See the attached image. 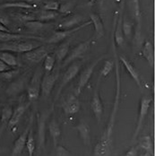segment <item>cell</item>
<instances>
[{"label": "cell", "instance_id": "cell-4", "mask_svg": "<svg viewBox=\"0 0 155 156\" xmlns=\"http://www.w3.org/2000/svg\"><path fill=\"white\" fill-rule=\"evenodd\" d=\"M93 41V39H90L86 41H83L80 44H78L76 47L73 48V50L70 52V54L68 56H66V58L64 59V64L63 66H65L71 63L75 62L78 58H81L84 56V54L89 50V48L91 47V44Z\"/></svg>", "mask_w": 155, "mask_h": 156}, {"label": "cell", "instance_id": "cell-34", "mask_svg": "<svg viewBox=\"0 0 155 156\" xmlns=\"http://www.w3.org/2000/svg\"><path fill=\"white\" fill-rule=\"evenodd\" d=\"M114 66H115L114 61H112V60H106V61L104 62V64H103L101 69H100V78L106 77L109 73L112 71Z\"/></svg>", "mask_w": 155, "mask_h": 156}, {"label": "cell", "instance_id": "cell-29", "mask_svg": "<svg viewBox=\"0 0 155 156\" xmlns=\"http://www.w3.org/2000/svg\"><path fill=\"white\" fill-rule=\"evenodd\" d=\"M69 47H70L69 41H65L58 48L56 51V56H57V60L58 62H61L66 58L68 51H69Z\"/></svg>", "mask_w": 155, "mask_h": 156}, {"label": "cell", "instance_id": "cell-14", "mask_svg": "<svg viewBox=\"0 0 155 156\" xmlns=\"http://www.w3.org/2000/svg\"><path fill=\"white\" fill-rule=\"evenodd\" d=\"M36 40V41H43L42 38L39 36H32V35H23L18 33H12V32H3L0 31V41L2 42H11V41H18L21 40Z\"/></svg>", "mask_w": 155, "mask_h": 156}, {"label": "cell", "instance_id": "cell-30", "mask_svg": "<svg viewBox=\"0 0 155 156\" xmlns=\"http://www.w3.org/2000/svg\"><path fill=\"white\" fill-rule=\"evenodd\" d=\"M26 149L28 151V154L29 156H33L34 153H35V148H36V142H35V138L33 136V132H32V127L31 128L28 137H27V141H26Z\"/></svg>", "mask_w": 155, "mask_h": 156}, {"label": "cell", "instance_id": "cell-10", "mask_svg": "<svg viewBox=\"0 0 155 156\" xmlns=\"http://www.w3.org/2000/svg\"><path fill=\"white\" fill-rule=\"evenodd\" d=\"M90 24H92V22H91V21H89V22H87V23H83V24H81V25H79V26L74 27V28H72V29L56 31V32H54V33L52 34V36L47 41V43H49V44L58 43V42L64 41L65 38L71 36V35H72L73 33H75L76 31H79V30H81V29H83V28H84V27L90 25Z\"/></svg>", "mask_w": 155, "mask_h": 156}, {"label": "cell", "instance_id": "cell-5", "mask_svg": "<svg viewBox=\"0 0 155 156\" xmlns=\"http://www.w3.org/2000/svg\"><path fill=\"white\" fill-rule=\"evenodd\" d=\"M103 59V57H100L99 58H97L93 64H91L88 67H86L80 75L79 77V81H78L77 87L76 90V95H79L82 93V91L84 89V87L87 85V83H89L90 79L92 77L93 74V71L95 69V67L97 66V65Z\"/></svg>", "mask_w": 155, "mask_h": 156}, {"label": "cell", "instance_id": "cell-11", "mask_svg": "<svg viewBox=\"0 0 155 156\" xmlns=\"http://www.w3.org/2000/svg\"><path fill=\"white\" fill-rule=\"evenodd\" d=\"M101 78H99L97 86L94 90V94L93 96V100L91 102V107H92V110H93V114L98 121V123L100 122L101 118H102V114H103V104L100 96V93H99V83H100V80Z\"/></svg>", "mask_w": 155, "mask_h": 156}, {"label": "cell", "instance_id": "cell-24", "mask_svg": "<svg viewBox=\"0 0 155 156\" xmlns=\"http://www.w3.org/2000/svg\"><path fill=\"white\" fill-rule=\"evenodd\" d=\"M24 89V80L23 79H18L15 82H13L7 88L6 94L8 96H16L19 94Z\"/></svg>", "mask_w": 155, "mask_h": 156}, {"label": "cell", "instance_id": "cell-18", "mask_svg": "<svg viewBox=\"0 0 155 156\" xmlns=\"http://www.w3.org/2000/svg\"><path fill=\"white\" fill-rule=\"evenodd\" d=\"M76 129L83 144L89 146L91 144V130L89 125L85 122H81L76 126Z\"/></svg>", "mask_w": 155, "mask_h": 156}, {"label": "cell", "instance_id": "cell-9", "mask_svg": "<svg viewBox=\"0 0 155 156\" xmlns=\"http://www.w3.org/2000/svg\"><path fill=\"white\" fill-rule=\"evenodd\" d=\"M32 124H33V115L31 116L29 124L26 126V128L23 130V132L20 135V136L15 142L14 147L12 150V156H21V154L23 153V151L25 147L27 137H28V135H29L31 128L32 127Z\"/></svg>", "mask_w": 155, "mask_h": 156}, {"label": "cell", "instance_id": "cell-46", "mask_svg": "<svg viewBox=\"0 0 155 156\" xmlns=\"http://www.w3.org/2000/svg\"><path fill=\"white\" fill-rule=\"evenodd\" d=\"M0 31H3V32H11V31L5 25H3L2 23H0Z\"/></svg>", "mask_w": 155, "mask_h": 156}, {"label": "cell", "instance_id": "cell-48", "mask_svg": "<svg viewBox=\"0 0 155 156\" xmlns=\"http://www.w3.org/2000/svg\"><path fill=\"white\" fill-rule=\"evenodd\" d=\"M95 1H96V0H90V2H89L88 5H93V4L95 3Z\"/></svg>", "mask_w": 155, "mask_h": 156}, {"label": "cell", "instance_id": "cell-36", "mask_svg": "<svg viewBox=\"0 0 155 156\" xmlns=\"http://www.w3.org/2000/svg\"><path fill=\"white\" fill-rule=\"evenodd\" d=\"M75 7V4L71 1H67L65 3H63L62 5H59L58 11L62 15H69L73 12Z\"/></svg>", "mask_w": 155, "mask_h": 156}, {"label": "cell", "instance_id": "cell-42", "mask_svg": "<svg viewBox=\"0 0 155 156\" xmlns=\"http://www.w3.org/2000/svg\"><path fill=\"white\" fill-rule=\"evenodd\" d=\"M0 23H2L5 26H8L9 23H10L8 16H6V15H5V14L0 13Z\"/></svg>", "mask_w": 155, "mask_h": 156}, {"label": "cell", "instance_id": "cell-31", "mask_svg": "<svg viewBox=\"0 0 155 156\" xmlns=\"http://www.w3.org/2000/svg\"><path fill=\"white\" fill-rule=\"evenodd\" d=\"M58 16V14L55 12V11H49V10H43L41 11L39 16H38V21H41V22H48V21H50V20H54L56 17Z\"/></svg>", "mask_w": 155, "mask_h": 156}, {"label": "cell", "instance_id": "cell-40", "mask_svg": "<svg viewBox=\"0 0 155 156\" xmlns=\"http://www.w3.org/2000/svg\"><path fill=\"white\" fill-rule=\"evenodd\" d=\"M56 154L57 156H70V152L63 145H57L56 146Z\"/></svg>", "mask_w": 155, "mask_h": 156}, {"label": "cell", "instance_id": "cell-1", "mask_svg": "<svg viewBox=\"0 0 155 156\" xmlns=\"http://www.w3.org/2000/svg\"><path fill=\"white\" fill-rule=\"evenodd\" d=\"M121 95V86L119 84L116 85V95L114 100V104L109 116V122L106 126L100 139L95 146L93 156H111V147H112V135L114 130V126L116 122L117 112L118 111L119 102Z\"/></svg>", "mask_w": 155, "mask_h": 156}, {"label": "cell", "instance_id": "cell-25", "mask_svg": "<svg viewBox=\"0 0 155 156\" xmlns=\"http://www.w3.org/2000/svg\"><path fill=\"white\" fill-rule=\"evenodd\" d=\"M143 56L147 60L151 66H153L154 64V52H153V46L150 41H145L143 48Z\"/></svg>", "mask_w": 155, "mask_h": 156}, {"label": "cell", "instance_id": "cell-32", "mask_svg": "<svg viewBox=\"0 0 155 156\" xmlns=\"http://www.w3.org/2000/svg\"><path fill=\"white\" fill-rule=\"evenodd\" d=\"M55 63H56V58L53 55L48 54L46 58H44V63H43V68L47 73H50L53 70L55 66Z\"/></svg>", "mask_w": 155, "mask_h": 156}, {"label": "cell", "instance_id": "cell-37", "mask_svg": "<svg viewBox=\"0 0 155 156\" xmlns=\"http://www.w3.org/2000/svg\"><path fill=\"white\" fill-rule=\"evenodd\" d=\"M132 31H133V24L125 18L124 22L122 23V31L124 32V35L127 39H130L132 37Z\"/></svg>", "mask_w": 155, "mask_h": 156}, {"label": "cell", "instance_id": "cell-35", "mask_svg": "<svg viewBox=\"0 0 155 156\" xmlns=\"http://www.w3.org/2000/svg\"><path fill=\"white\" fill-rule=\"evenodd\" d=\"M25 26L27 28H29L31 31H40V30H42L46 27V24L41 21H37V20H34V21H30V22H27L24 23Z\"/></svg>", "mask_w": 155, "mask_h": 156}, {"label": "cell", "instance_id": "cell-47", "mask_svg": "<svg viewBox=\"0 0 155 156\" xmlns=\"http://www.w3.org/2000/svg\"><path fill=\"white\" fill-rule=\"evenodd\" d=\"M140 156H152V153H149V152H144L143 154H141Z\"/></svg>", "mask_w": 155, "mask_h": 156}, {"label": "cell", "instance_id": "cell-22", "mask_svg": "<svg viewBox=\"0 0 155 156\" xmlns=\"http://www.w3.org/2000/svg\"><path fill=\"white\" fill-rule=\"evenodd\" d=\"M83 20V17L82 16H71L65 20H64L61 23L58 24V29H63V30H68V29H72L73 27H75L76 25H77L79 23H81Z\"/></svg>", "mask_w": 155, "mask_h": 156}, {"label": "cell", "instance_id": "cell-7", "mask_svg": "<svg viewBox=\"0 0 155 156\" xmlns=\"http://www.w3.org/2000/svg\"><path fill=\"white\" fill-rule=\"evenodd\" d=\"M80 69H81V65L78 64V63L73 62L69 66H68V68L66 69V71H65V75H64V76H63L62 78V82H61L60 86H59V88H58V93H57L56 98H55V100H54V102L57 101L58 97L59 96V94H61L63 89H64V88H65V86H66L74 78L77 76L78 73L80 72Z\"/></svg>", "mask_w": 155, "mask_h": 156}, {"label": "cell", "instance_id": "cell-21", "mask_svg": "<svg viewBox=\"0 0 155 156\" xmlns=\"http://www.w3.org/2000/svg\"><path fill=\"white\" fill-rule=\"evenodd\" d=\"M131 5V11L135 16V19L137 23V27H136V38H140V30H141V10H140L139 0H131L130 3Z\"/></svg>", "mask_w": 155, "mask_h": 156}, {"label": "cell", "instance_id": "cell-16", "mask_svg": "<svg viewBox=\"0 0 155 156\" xmlns=\"http://www.w3.org/2000/svg\"><path fill=\"white\" fill-rule=\"evenodd\" d=\"M48 117V113H43L39 117V129H38V142L39 149L45 150L46 144V121Z\"/></svg>", "mask_w": 155, "mask_h": 156}, {"label": "cell", "instance_id": "cell-6", "mask_svg": "<svg viewBox=\"0 0 155 156\" xmlns=\"http://www.w3.org/2000/svg\"><path fill=\"white\" fill-rule=\"evenodd\" d=\"M40 47V45L28 42V41H15L13 43H4L0 46V51H11V52H17V53H26L29 52L36 48Z\"/></svg>", "mask_w": 155, "mask_h": 156}, {"label": "cell", "instance_id": "cell-28", "mask_svg": "<svg viewBox=\"0 0 155 156\" xmlns=\"http://www.w3.org/2000/svg\"><path fill=\"white\" fill-rule=\"evenodd\" d=\"M0 59L9 66H16L18 65L16 57L9 51H0Z\"/></svg>", "mask_w": 155, "mask_h": 156}, {"label": "cell", "instance_id": "cell-13", "mask_svg": "<svg viewBox=\"0 0 155 156\" xmlns=\"http://www.w3.org/2000/svg\"><path fill=\"white\" fill-rule=\"evenodd\" d=\"M63 109L65 114L74 115L80 110V101L78 100L77 95L69 94L63 104Z\"/></svg>", "mask_w": 155, "mask_h": 156}, {"label": "cell", "instance_id": "cell-38", "mask_svg": "<svg viewBox=\"0 0 155 156\" xmlns=\"http://www.w3.org/2000/svg\"><path fill=\"white\" fill-rule=\"evenodd\" d=\"M16 18L20 21V22H23V23H27V22H30V21H34L37 19V17L31 15V14H27V13H16Z\"/></svg>", "mask_w": 155, "mask_h": 156}, {"label": "cell", "instance_id": "cell-17", "mask_svg": "<svg viewBox=\"0 0 155 156\" xmlns=\"http://www.w3.org/2000/svg\"><path fill=\"white\" fill-rule=\"evenodd\" d=\"M118 61H120V62L123 64V66H125V68L126 69L127 73L131 76V77L134 79V81L136 82V83L137 84V86L139 88H142V83H141V79H140L138 71L133 66V64L130 62L125 56H120Z\"/></svg>", "mask_w": 155, "mask_h": 156}, {"label": "cell", "instance_id": "cell-20", "mask_svg": "<svg viewBox=\"0 0 155 156\" xmlns=\"http://www.w3.org/2000/svg\"><path fill=\"white\" fill-rule=\"evenodd\" d=\"M13 114V109L11 106H5L0 114V136L4 131L5 128L7 127L8 122L11 119V116Z\"/></svg>", "mask_w": 155, "mask_h": 156}, {"label": "cell", "instance_id": "cell-45", "mask_svg": "<svg viewBox=\"0 0 155 156\" xmlns=\"http://www.w3.org/2000/svg\"><path fill=\"white\" fill-rule=\"evenodd\" d=\"M25 2L28 3V4H31L32 5H37V4L41 3V0H25Z\"/></svg>", "mask_w": 155, "mask_h": 156}, {"label": "cell", "instance_id": "cell-33", "mask_svg": "<svg viewBox=\"0 0 155 156\" xmlns=\"http://www.w3.org/2000/svg\"><path fill=\"white\" fill-rule=\"evenodd\" d=\"M139 146L145 150V152L152 153L153 150V144H152V139L150 136H143L139 141Z\"/></svg>", "mask_w": 155, "mask_h": 156}, {"label": "cell", "instance_id": "cell-39", "mask_svg": "<svg viewBox=\"0 0 155 156\" xmlns=\"http://www.w3.org/2000/svg\"><path fill=\"white\" fill-rule=\"evenodd\" d=\"M59 8V4L57 1H48L44 5V9L49 11H58Z\"/></svg>", "mask_w": 155, "mask_h": 156}, {"label": "cell", "instance_id": "cell-3", "mask_svg": "<svg viewBox=\"0 0 155 156\" xmlns=\"http://www.w3.org/2000/svg\"><path fill=\"white\" fill-rule=\"evenodd\" d=\"M152 102V98L149 96H143L140 101V109L139 114H138V119H137V123L135 129V133H134V136L133 139H136L137 137V136L139 135L140 131L143 126V121L146 118V115L148 113V110L150 109V105Z\"/></svg>", "mask_w": 155, "mask_h": 156}, {"label": "cell", "instance_id": "cell-8", "mask_svg": "<svg viewBox=\"0 0 155 156\" xmlns=\"http://www.w3.org/2000/svg\"><path fill=\"white\" fill-rule=\"evenodd\" d=\"M59 76V68H57L54 72L52 73H47L43 76V79L41 81V91L42 94L47 97L51 94L58 79Z\"/></svg>", "mask_w": 155, "mask_h": 156}, {"label": "cell", "instance_id": "cell-15", "mask_svg": "<svg viewBox=\"0 0 155 156\" xmlns=\"http://www.w3.org/2000/svg\"><path fill=\"white\" fill-rule=\"evenodd\" d=\"M48 54V48L46 47H38L29 52L25 53V58L31 63L38 64L44 60L46 56Z\"/></svg>", "mask_w": 155, "mask_h": 156}, {"label": "cell", "instance_id": "cell-44", "mask_svg": "<svg viewBox=\"0 0 155 156\" xmlns=\"http://www.w3.org/2000/svg\"><path fill=\"white\" fill-rule=\"evenodd\" d=\"M11 70V66H7L5 63H4L0 59V73L5 72V71H9Z\"/></svg>", "mask_w": 155, "mask_h": 156}, {"label": "cell", "instance_id": "cell-23", "mask_svg": "<svg viewBox=\"0 0 155 156\" xmlns=\"http://www.w3.org/2000/svg\"><path fill=\"white\" fill-rule=\"evenodd\" d=\"M91 18V22L94 25V29H95V34H96V38L100 39L101 37L104 36V25L102 23V20L100 16L96 14H91L90 15Z\"/></svg>", "mask_w": 155, "mask_h": 156}, {"label": "cell", "instance_id": "cell-26", "mask_svg": "<svg viewBox=\"0 0 155 156\" xmlns=\"http://www.w3.org/2000/svg\"><path fill=\"white\" fill-rule=\"evenodd\" d=\"M118 19H117V29H115V42L118 45L121 46L124 43V36H123V31H122V23H123V18L121 14L118 15Z\"/></svg>", "mask_w": 155, "mask_h": 156}, {"label": "cell", "instance_id": "cell-27", "mask_svg": "<svg viewBox=\"0 0 155 156\" xmlns=\"http://www.w3.org/2000/svg\"><path fill=\"white\" fill-rule=\"evenodd\" d=\"M35 7L31 4L26 3L25 1H16V2H9L0 5V9L5 8H23V9H31Z\"/></svg>", "mask_w": 155, "mask_h": 156}, {"label": "cell", "instance_id": "cell-43", "mask_svg": "<svg viewBox=\"0 0 155 156\" xmlns=\"http://www.w3.org/2000/svg\"><path fill=\"white\" fill-rule=\"evenodd\" d=\"M137 155V147H136V146H133V147H131L126 153H125V156H136Z\"/></svg>", "mask_w": 155, "mask_h": 156}, {"label": "cell", "instance_id": "cell-2", "mask_svg": "<svg viewBox=\"0 0 155 156\" xmlns=\"http://www.w3.org/2000/svg\"><path fill=\"white\" fill-rule=\"evenodd\" d=\"M43 76V72L41 68H38L31 77L29 87H28V99L29 101H35L38 100L41 94V79Z\"/></svg>", "mask_w": 155, "mask_h": 156}, {"label": "cell", "instance_id": "cell-12", "mask_svg": "<svg viewBox=\"0 0 155 156\" xmlns=\"http://www.w3.org/2000/svg\"><path fill=\"white\" fill-rule=\"evenodd\" d=\"M30 104H31L30 101L26 102V103H21L13 110V114H12L11 119H10V120L8 122V125H7V126L9 127V129H14L16 126L18 125L19 121L21 120L22 117L25 113L26 109H28Z\"/></svg>", "mask_w": 155, "mask_h": 156}, {"label": "cell", "instance_id": "cell-19", "mask_svg": "<svg viewBox=\"0 0 155 156\" xmlns=\"http://www.w3.org/2000/svg\"><path fill=\"white\" fill-rule=\"evenodd\" d=\"M48 130H49L50 136L54 143V145L56 147L58 144V141L61 136V128H60L59 124L58 123V121L56 120V119H53L48 124Z\"/></svg>", "mask_w": 155, "mask_h": 156}, {"label": "cell", "instance_id": "cell-41", "mask_svg": "<svg viewBox=\"0 0 155 156\" xmlns=\"http://www.w3.org/2000/svg\"><path fill=\"white\" fill-rule=\"evenodd\" d=\"M19 73V70H9V71H5V72H3L1 74V76L5 79V80H11L13 78H15V76H17V74Z\"/></svg>", "mask_w": 155, "mask_h": 156}]
</instances>
